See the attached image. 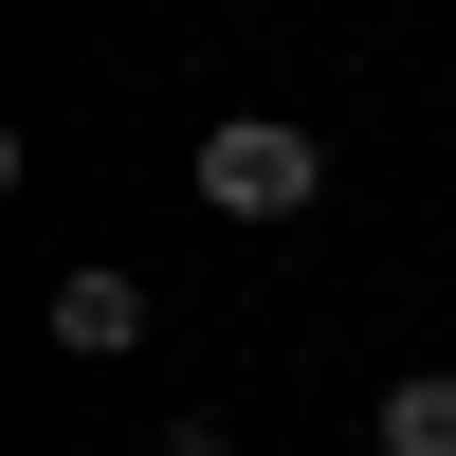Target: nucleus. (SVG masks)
Listing matches in <instances>:
<instances>
[{
	"label": "nucleus",
	"mask_w": 456,
	"mask_h": 456,
	"mask_svg": "<svg viewBox=\"0 0 456 456\" xmlns=\"http://www.w3.org/2000/svg\"><path fill=\"white\" fill-rule=\"evenodd\" d=\"M183 183H201L238 238H274V219H311V201H329V146L292 128V110H219V128L183 146Z\"/></svg>",
	"instance_id": "nucleus-1"
},
{
	"label": "nucleus",
	"mask_w": 456,
	"mask_h": 456,
	"mask_svg": "<svg viewBox=\"0 0 456 456\" xmlns=\"http://www.w3.org/2000/svg\"><path fill=\"white\" fill-rule=\"evenodd\" d=\"M55 347L73 365H128L146 347V274H128V256H73V274H55Z\"/></svg>",
	"instance_id": "nucleus-2"
},
{
	"label": "nucleus",
	"mask_w": 456,
	"mask_h": 456,
	"mask_svg": "<svg viewBox=\"0 0 456 456\" xmlns=\"http://www.w3.org/2000/svg\"><path fill=\"white\" fill-rule=\"evenodd\" d=\"M365 438L384 456H456V365H402V384L365 402Z\"/></svg>",
	"instance_id": "nucleus-3"
},
{
	"label": "nucleus",
	"mask_w": 456,
	"mask_h": 456,
	"mask_svg": "<svg viewBox=\"0 0 456 456\" xmlns=\"http://www.w3.org/2000/svg\"><path fill=\"white\" fill-rule=\"evenodd\" d=\"M146 456H238V438H219V420H165V438H146Z\"/></svg>",
	"instance_id": "nucleus-4"
}]
</instances>
